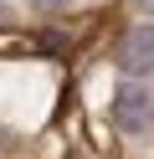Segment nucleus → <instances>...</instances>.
Here are the masks:
<instances>
[{"label":"nucleus","mask_w":154,"mask_h":159,"mask_svg":"<svg viewBox=\"0 0 154 159\" xmlns=\"http://www.w3.org/2000/svg\"><path fill=\"white\" fill-rule=\"evenodd\" d=\"M113 62L123 67L128 77L149 72L154 67V26H139V31H123V41L113 46Z\"/></svg>","instance_id":"obj_2"},{"label":"nucleus","mask_w":154,"mask_h":159,"mask_svg":"<svg viewBox=\"0 0 154 159\" xmlns=\"http://www.w3.org/2000/svg\"><path fill=\"white\" fill-rule=\"evenodd\" d=\"M133 5H139V11H149V16H154V0H133Z\"/></svg>","instance_id":"obj_4"},{"label":"nucleus","mask_w":154,"mask_h":159,"mask_svg":"<svg viewBox=\"0 0 154 159\" xmlns=\"http://www.w3.org/2000/svg\"><path fill=\"white\" fill-rule=\"evenodd\" d=\"M113 123L123 134H149L154 128V98L144 93L139 82H123L118 98H113Z\"/></svg>","instance_id":"obj_1"},{"label":"nucleus","mask_w":154,"mask_h":159,"mask_svg":"<svg viewBox=\"0 0 154 159\" xmlns=\"http://www.w3.org/2000/svg\"><path fill=\"white\" fill-rule=\"evenodd\" d=\"M31 5H36V11H62L67 0H31Z\"/></svg>","instance_id":"obj_3"}]
</instances>
